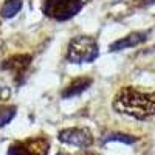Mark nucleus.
<instances>
[{
	"label": "nucleus",
	"mask_w": 155,
	"mask_h": 155,
	"mask_svg": "<svg viewBox=\"0 0 155 155\" xmlns=\"http://www.w3.org/2000/svg\"><path fill=\"white\" fill-rule=\"evenodd\" d=\"M113 107L137 120H146L155 113V93H144L134 87H124L115 96Z\"/></svg>",
	"instance_id": "1"
},
{
	"label": "nucleus",
	"mask_w": 155,
	"mask_h": 155,
	"mask_svg": "<svg viewBox=\"0 0 155 155\" xmlns=\"http://www.w3.org/2000/svg\"><path fill=\"white\" fill-rule=\"evenodd\" d=\"M98 56V45L92 37H76L70 44L68 50V59L81 64L90 62Z\"/></svg>",
	"instance_id": "2"
},
{
	"label": "nucleus",
	"mask_w": 155,
	"mask_h": 155,
	"mask_svg": "<svg viewBox=\"0 0 155 155\" xmlns=\"http://www.w3.org/2000/svg\"><path fill=\"white\" fill-rule=\"evenodd\" d=\"M81 8V0H47V14L56 19H68Z\"/></svg>",
	"instance_id": "3"
},
{
	"label": "nucleus",
	"mask_w": 155,
	"mask_h": 155,
	"mask_svg": "<svg viewBox=\"0 0 155 155\" xmlns=\"http://www.w3.org/2000/svg\"><path fill=\"white\" fill-rule=\"evenodd\" d=\"M59 138L62 141H65V143L81 146V147H85L92 143V137L88 135L87 130H82V129H67V130H64L61 134Z\"/></svg>",
	"instance_id": "4"
},
{
	"label": "nucleus",
	"mask_w": 155,
	"mask_h": 155,
	"mask_svg": "<svg viewBox=\"0 0 155 155\" xmlns=\"http://www.w3.org/2000/svg\"><path fill=\"white\" fill-rule=\"evenodd\" d=\"M9 155H45L47 153V147H36L34 141H25V143H19L16 146H12L8 152Z\"/></svg>",
	"instance_id": "5"
},
{
	"label": "nucleus",
	"mask_w": 155,
	"mask_h": 155,
	"mask_svg": "<svg viewBox=\"0 0 155 155\" xmlns=\"http://www.w3.org/2000/svg\"><path fill=\"white\" fill-rule=\"evenodd\" d=\"M143 41H146V34L144 33H134L130 36H127L121 41L115 42L112 45V50H123V48H129V47H134V45H138Z\"/></svg>",
	"instance_id": "6"
},
{
	"label": "nucleus",
	"mask_w": 155,
	"mask_h": 155,
	"mask_svg": "<svg viewBox=\"0 0 155 155\" xmlns=\"http://www.w3.org/2000/svg\"><path fill=\"white\" fill-rule=\"evenodd\" d=\"M87 84H90V81L88 79H78L76 82H73L71 85H70V88H68V92H65L64 93V96H73V95H76V93H79V92H82V90L85 88V85Z\"/></svg>",
	"instance_id": "7"
},
{
	"label": "nucleus",
	"mask_w": 155,
	"mask_h": 155,
	"mask_svg": "<svg viewBox=\"0 0 155 155\" xmlns=\"http://www.w3.org/2000/svg\"><path fill=\"white\" fill-rule=\"evenodd\" d=\"M19 9H20V2L19 0H9V2L3 6L2 12H3V16H12V14H16Z\"/></svg>",
	"instance_id": "8"
}]
</instances>
